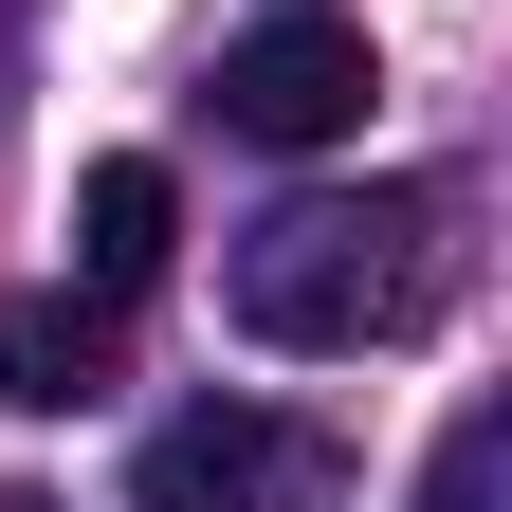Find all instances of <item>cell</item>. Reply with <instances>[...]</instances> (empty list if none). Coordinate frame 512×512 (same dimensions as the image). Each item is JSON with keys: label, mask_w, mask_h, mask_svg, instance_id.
<instances>
[{"label": "cell", "mask_w": 512, "mask_h": 512, "mask_svg": "<svg viewBox=\"0 0 512 512\" xmlns=\"http://www.w3.org/2000/svg\"><path fill=\"white\" fill-rule=\"evenodd\" d=\"M165 256H183V183L147 165V147H110L92 183H74V293H165Z\"/></svg>", "instance_id": "277c9868"}, {"label": "cell", "mask_w": 512, "mask_h": 512, "mask_svg": "<svg viewBox=\"0 0 512 512\" xmlns=\"http://www.w3.org/2000/svg\"><path fill=\"white\" fill-rule=\"evenodd\" d=\"M220 311L256 348H311V366L403 348L439 311V202H421V183H311V202H275L220 256Z\"/></svg>", "instance_id": "6da1fadb"}, {"label": "cell", "mask_w": 512, "mask_h": 512, "mask_svg": "<svg viewBox=\"0 0 512 512\" xmlns=\"http://www.w3.org/2000/svg\"><path fill=\"white\" fill-rule=\"evenodd\" d=\"M421 512H494V421H458V439H439V476H421Z\"/></svg>", "instance_id": "8992f818"}, {"label": "cell", "mask_w": 512, "mask_h": 512, "mask_svg": "<svg viewBox=\"0 0 512 512\" xmlns=\"http://www.w3.org/2000/svg\"><path fill=\"white\" fill-rule=\"evenodd\" d=\"M0 403L19 421H92L110 403V293H0Z\"/></svg>", "instance_id": "5b68a950"}, {"label": "cell", "mask_w": 512, "mask_h": 512, "mask_svg": "<svg viewBox=\"0 0 512 512\" xmlns=\"http://www.w3.org/2000/svg\"><path fill=\"white\" fill-rule=\"evenodd\" d=\"M366 92H384V55H366L348 0H256V19L220 37V128L238 147H348Z\"/></svg>", "instance_id": "3957f363"}, {"label": "cell", "mask_w": 512, "mask_h": 512, "mask_svg": "<svg viewBox=\"0 0 512 512\" xmlns=\"http://www.w3.org/2000/svg\"><path fill=\"white\" fill-rule=\"evenodd\" d=\"M128 512H348V439L275 403H183L128 439Z\"/></svg>", "instance_id": "7a4b0ae2"}]
</instances>
